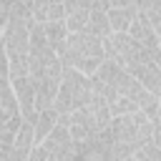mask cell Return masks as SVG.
<instances>
[{
	"mask_svg": "<svg viewBox=\"0 0 161 161\" xmlns=\"http://www.w3.org/2000/svg\"><path fill=\"white\" fill-rule=\"evenodd\" d=\"M58 58L63 60L65 68L80 70L83 75H93L101 63L106 60V50H103V40L91 35V33H70V38L65 40V45L58 50Z\"/></svg>",
	"mask_w": 161,
	"mask_h": 161,
	"instance_id": "6da1fadb",
	"label": "cell"
},
{
	"mask_svg": "<svg viewBox=\"0 0 161 161\" xmlns=\"http://www.w3.org/2000/svg\"><path fill=\"white\" fill-rule=\"evenodd\" d=\"M113 116H111V106L108 101H103L101 96H93L88 101V106H83L80 111L70 113V136L75 143L98 138L108 126H111Z\"/></svg>",
	"mask_w": 161,
	"mask_h": 161,
	"instance_id": "7a4b0ae2",
	"label": "cell"
},
{
	"mask_svg": "<svg viewBox=\"0 0 161 161\" xmlns=\"http://www.w3.org/2000/svg\"><path fill=\"white\" fill-rule=\"evenodd\" d=\"M93 83L88 75H83L80 70L65 68L63 70V80H60V91H58V101H55V111L60 116H70L75 111H80L83 106H88V101L93 98Z\"/></svg>",
	"mask_w": 161,
	"mask_h": 161,
	"instance_id": "3957f363",
	"label": "cell"
},
{
	"mask_svg": "<svg viewBox=\"0 0 161 161\" xmlns=\"http://www.w3.org/2000/svg\"><path fill=\"white\" fill-rule=\"evenodd\" d=\"M103 50H106V60H113L116 65H121L131 75H136V70L151 60V50L141 48L128 33H113V35H108L103 40Z\"/></svg>",
	"mask_w": 161,
	"mask_h": 161,
	"instance_id": "277c9868",
	"label": "cell"
},
{
	"mask_svg": "<svg viewBox=\"0 0 161 161\" xmlns=\"http://www.w3.org/2000/svg\"><path fill=\"white\" fill-rule=\"evenodd\" d=\"M75 161H116L113 158V143H111V131L106 128L98 138L78 143Z\"/></svg>",
	"mask_w": 161,
	"mask_h": 161,
	"instance_id": "5b68a950",
	"label": "cell"
},
{
	"mask_svg": "<svg viewBox=\"0 0 161 161\" xmlns=\"http://www.w3.org/2000/svg\"><path fill=\"white\" fill-rule=\"evenodd\" d=\"M13 88H15V96H18V103H20V113L28 123H35L38 121V106H35V80L28 75V78H18V80H10Z\"/></svg>",
	"mask_w": 161,
	"mask_h": 161,
	"instance_id": "8992f818",
	"label": "cell"
},
{
	"mask_svg": "<svg viewBox=\"0 0 161 161\" xmlns=\"http://www.w3.org/2000/svg\"><path fill=\"white\" fill-rule=\"evenodd\" d=\"M65 5V25L70 33H86L88 20H91V10H93V0H63Z\"/></svg>",
	"mask_w": 161,
	"mask_h": 161,
	"instance_id": "52a82bcc",
	"label": "cell"
},
{
	"mask_svg": "<svg viewBox=\"0 0 161 161\" xmlns=\"http://www.w3.org/2000/svg\"><path fill=\"white\" fill-rule=\"evenodd\" d=\"M111 8H113V3H108V0H93V10H91V20H88L86 33H91V35H96L101 40L113 35L111 20H108V10Z\"/></svg>",
	"mask_w": 161,
	"mask_h": 161,
	"instance_id": "ba28073f",
	"label": "cell"
},
{
	"mask_svg": "<svg viewBox=\"0 0 161 161\" xmlns=\"http://www.w3.org/2000/svg\"><path fill=\"white\" fill-rule=\"evenodd\" d=\"M138 13H141L138 3H113V8L108 10L111 30L113 33H128L133 20L138 18Z\"/></svg>",
	"mask_w": 161,
	"mask_h": 161,
	"instance_id": "9c48e42d",
	"label": "cell"
},
{
	"mask_svg": "<svg viewBox=\"0 0 161 161\" xmlns=\"http://www.w3.org/2000/svg\"><path fill=\"white\" fill-rule=\"evenodd\" d=\"M65 15V5L63 0H33V20L38 25H48V23H63Z\"/></svg>",
	"mask_w": 161,
	"mask_h": 161,
	"instance_id": "30bf717a",
	"label": "cell"
},
{
	"mask_svg": "<svg viewBox=\"0 0 161 161\" xmlns=\"http://www.w3.org/2000/svg\"><path fill=\"white\" fill-rule=\"evenodd\" d=\"M128 35H131L141 48H146V50H158V48H161V40H158V35H156V28H153V25L148 23V18L141 15V13H138V18L133 20Z\"/></svg>",
	"mask_w": 161,
	"mask_h": 161,
	"instance_id": "8fae6325",
	"label": "cell"
},
{
	"mask_svg": "<svg viewBox=\"0 0 161 161\" xmlns=\"http://www.w3.org/2000/svg\"><path fill=\"white\" fill-rule=\"evenodd\" d=\"M35 146H38V141H35V128H33V123L25 121L23 128L18 131L15 141H13V148H10V158H8V161H28Z\"/></svg>",
	"mask_w": 161,
	"mask_h": 161,
	"instance_id": "7c38bea8",
	"label": "cell"
},
{
	"mask_svg": "<svg viewBox=\"0 0 161 161\" xmlns=\"http://www.w3.org/2000/svg\"><path fill=\"white\" fill-rule=\"evenodd\" d=\"M58 91H60V80H40V83H35V106H38V113L55 108Z\"/></svg>",
	"mask_w": 161,
	"mask_h": 161,
	"instance_id": "4fadbf2b",
	"label": "cell"
},
{
	"mask_svg": "<svg viewBox=\"0 0 161 161\" xmlns=\"http://www.w3.org/2000/svg\"><path fill=\"white\" fill-rule=\"evenodd\" d=\"M148 93H153V96H161V65H156L153 60H148L146 65H141L138 70H136V75H133Z\"/></svg>",
	"mask_w": 161,
	"mask_h": 161,
	"instance_id": "5bb4252c",
	"label": "cell"
},
{
	"mask_svg": "<svg viewBox=\"0 0 161 161\" xmlns=\"http://www.w3.org/2000/svg\"><path fill=\"white\" fill-rule=\"evenodd\" d=\"M23 116L20 113V103H18V96H15V88L10 80L3 83V98H0V123H8L13 118Z\"/></svg>",
	"mask_w": 161,
	"mask_h": 161,
	"instance_id": "9a60e30c",
	"label": "cell"
},
{
	"mask_svg": "<svg viewBox=\"0 0 161 161\" xmlns=\"http://www.w3.org/2000/svg\"><path fill=\"white\" fill-rule=\"evenodd\" d=\"M58 121H60V113L55 111V108H50V111H40V116H38V121L33 123V128H35V141H38V146L58 128Z\"/></svg>",
	"mask_w": 161,
	"mask_h": 161,
	"instance_id": "2e32d148",
	"label": "cell"
},
{
	"mask_svg": "<svg viewBox=\"0 0 161 161\" xmlns=\"http://www.w3.org/2000/svg\"><path fill=\"white\" fill-rule=\"evenodd\" d=\"M43 30H45V38H48V43L53 45L55 53H58V50L65 45V40L70 38V30H68L65 20H63V23H48V25H43Z\"/></svg>",
	"mask_w": 161,
	"mask_h": 161,
	"instance_id": "e0dca14e",
	"label": "cell"
},
{
	"mask_svg": "<svg viewBox=\"0 0 161 161\" xmlns=\"http://www.w3.org/2000/svg\"><path fill=\"white\" fill-rule=\"evenodd\" d=\"M141 108L136 106V101H131V98H121V101H116V103H111V116L113 118H118V116H131V113H138Z\"/></svg>",
	"mask_w": 161,
	"mask_h": 161,
	"instance_id": "ac0fdd59",
	"label": "cell"
},
{
	"mask_svg": "<svg viewBox=\"0 0 161 161\" xmlns=\"http://www.w3.org/2000/svg\"><path fill=\"white\" fill-rule=\"evenodd\" d=\"M138 8H141V15H146L148 18V23L156 28L158 23H161V0H151V3H138Z\"/></svg>",
	"mask_w": 161,
	"mask_h": 161,
	"instance_id": "d6986e66",
	"label": "cell"
},
{
	"mask_svg": "<svg viewBox=\"0 0 161 161\" xmlns=\"http://www.w3.org/2000/svg\"><path fill=\"white\" fill-rule=\"evenodd\" d=\"M133 158H136V161H161V148L151 141V143H146L143 148H138Z\"/></svg>",
	"mask_w": 161,
	"mask_h": 161,
	"instance_id": "ffe728a7",
	"label": "cell"
},
{
	"mask_svg": "<svg viewBox=\"0 0 161 161\" xmlns=\"http://www.w3.org/2000/svg\"><path fill=\"white\" fill-rule=\"evenodd\" d=\"M153 143L161 148V108H158V113L153 118Z\"/></svg>",
	"mask_w": 161,
	"mask_h": 161,
	"instance_id": "44dd1931",
	"label": "cell"
},
{
	"mask_svg": "<svg viewBox=\"0 0 161 161\" xmlns=\"http://www.w3.org/2000/svg\"><path fill=\"white\" fill-rule=\"evenodd\" d=\"M156 35H158V40H161V23L156 25Z\"/></svg>",
	"mask_w": 161,
	"mask_h": 161,
	"instance_id": "7402d4cb",
	"label": "cell"
},
{
	"mask_svg": "<svg viewBox=\"0 0 161 161\" xmlns=\"http://www.w3.org/2000/svg\"><path fill=\"white\" fill-rule=\"evenodd\" d=\"M121 161H136V158H133V156H131V158H121Z\"/></svg>",
	"mask_w": 161,
	"mask_h": 161,
	"instance_id": "603a6c76",
	"label": "cell"
},
{
	"mask_svg": "<svg viewBox=\"0 0 161 161\" xmlns=\"http://www.w3.org/2000/svg\"><path fill=\"white\" fill-rule=\"evenodd\" d=\"M158 101H161V96H158Z\"/></svg>",
	"mask_w": 161,
	"mask_h": 161,
	"instance_id": "cb8c5ba5",
	"label": "cell"
}]
</instances>
